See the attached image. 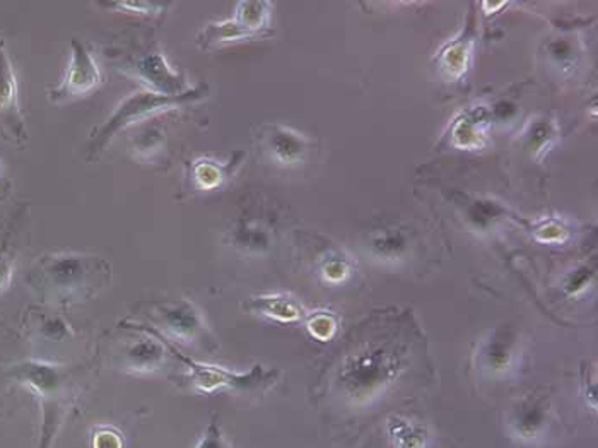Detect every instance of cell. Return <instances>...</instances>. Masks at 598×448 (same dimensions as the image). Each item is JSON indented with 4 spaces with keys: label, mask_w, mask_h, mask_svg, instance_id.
I'll use <instances>...</instances> for the list:
<instances>
[{
    "label": "cell",
    "mask_w": 598,
    "mask_h": 448,
    "mask_svg": "<svg viewBox=\"0 0 598 448\" xmlns=\"http://www.w3.org/2000/svg\"><path fill=\"white\" fill-rule=\"evenodd\" d=\"M409 353L408 340L399 332L359 344L337 373V390L351 406H368L401 377Z\"/></svg>",
    "instance_id": "1"
},
{
    "label": "cell",
    "mask_w": 598,
    "mask_h": 448,
    "mask_svg": "<svg viewBox=\"0 0 598 448\" xmlns=\"http://www.w3.org/2000/svg\"><path fill=\"white\" fill-rule=\"evenodd\" d=\"M9 377L37 396L42 409L38 448H52L78 396V369L43 360H23L11 366Z\"/></svg>",
    "instance_id": "2"
},
{
    "label": "cell",
    "mask_w": 598,
    "mask_h": 448,
    "mask_svg": "<svg viewBox=\"0 0 598 448\" xmlns=\"http://www.w3.org/2000/svg\"><path fill=\"white\" fill-rule=\"evenodd\" d=\"M122 325H128V329L134 331L146 332L154 335L157 340L165 344L169 354H173L178 362L187 366L188 381L195 390L203 394H213L217 390H233L236 394H245V396H262L267 390L281 378V369L267 368L264 365L251 366L248 372L238 373L231 369L223 368V366L210 365V363L195 362L188 358L187 354L182 353L168 337L157 331V329L147 327V325L135 324V322H124Z\"/></svg>",
    "instance_id": "3"
},
{
    "label": "cell",
    "mask_w": 598,
    "mask_h": 448,
    "mask_svg": "<svg viewBox=\"0 0 598 448\" xmlns=\"http://www.w3.org/2000/svg\"><path fill=\"white\" fill-rule=\"evenodd\" d=\"M34 284L56 300H81L102 290L110 279V265L100 257L52 253L33 271Z\"/></svg>",
    "instance_id": "4"
},
{
    "label": "cell",
    "mask_w": 598,
    "mask_h": 448,
    "mask_svg": "<svg viewBox=\"0 0 598 448\" xmlns=\"http://www.w3.org/2000/svg\"><path fill=\"white\" fill-rule=\"evenodd\" d=\"M206 95L207 86L194 87V90H188L187 93L178 96L157 95V93L150 90L135 91L127 98L122 100L115 112L110 115L109 121L97 128V133L94 134L93 143L90 146L91 155L105 149L116 134L122 133L124 128L131 127L132 124L146 121V118L162 114V112L198 102Z\"/></svg>",
    "instance_id": "5"
},
{
    "label": "cell",
    "mask_w": 598,
    "mask_h": 448,
    "mask_svg": "<svg viewBox=\"0 0 598 448\" xmlns=\"http://www.w3.org/2000/svg\"><path fill=\"white\" fill-rule=\"evenodd\" d=\"M102 81V71L93 53L81 40L74 39L71 42V61H69L68 71L62 81L50 90V102L59 105V103L83 98L87 93L96 90Z\"/></svg>",
    "instance_id": "6"
},
{
    "label": "cell",
    "mask_w": 598,
    "mask_h": 448,
    "mask_svg": "<svg viewBox=\"0 0 598 448\" xmlns=\"http://www.w3.org/2000/svg\"><path fill=\"white\" fill-rule=\"evenodd\" d=\"M0 133L18 144L28 140L27 122L19 103L18 77L2 37H0Z\"/></svg>",
    "instance_id": "7"
},
{
    "label": "cell",
    "mask_w": 598,
    "mask_h": 448,
    "mask_svg": "<svg viewBox=\"0 0 598 448\" xmlns=\"http://www.w3.org/2000/svg\"><path fill=\"white\" fill-rule=\"evenodd\" d=\"M159 324L166 334L190 344L210 343V332L203 312L190 300H176L159 306Z\"/></svg>",
    "instance_id": "8"
},
{
    "label": "cell",
    "mask_w": 598,
    "mask_h": 448,
    "mask_svg": "<svg viewBox=\"0 0 598 448\" xmlns=\"http://www.w3.org/2000/svg\"><path fill=\"white\" fill-rule=\"evenodd\" d=\"M549 428L550 404L546 396L525 397L509 410V435L522 444H537L546 437Z\"/></svg>",
    "instance_id": "9"
},
{
    "label": "cell",
    "mask_w": 598,
    "mask_h": 448,
    "mask_svg": "<svg viewBox=\"0 0 598 448\" xmlns=\"http://www.w3.org/2000/svg\"><path fill=\"white\" fill-rule=\"evenodd\" d=\"M132 74L157 95L178 96L187 93V77L175 71L162 52H147L132 65Z\"/></svg>",
    "instance_id": "10"
},
{
    "label": "cell",
    "mask_w": 598,
    "mask_h": 448,
    "mask_svg": "<svg viewBox=\"0 0 598 448\" xmlns=\"http://www.w3.org/2000/svg\"><path fill=\"white\" fill-rule=\"evenodd\" d=\"M264 149L269 153L274 162L281 165H296L303 162L308 152V143L301 134L285 125L270 124L262 128L260 134Z\"/></svg>",
    "instance_id": "11"
},
{
    "label": "cell",
    "mask_w": 598,
    "mask_h": 448,
    "mask_svg": "<svg viewBox=\"0 0 598 448\" xmlns=\"http://www.w3.org/2000/svg\"><path fill=\"white\" fill-rule=\"evenodd\" d=\"M477 356L484 372L491 375H505L515 366L518 344L512 332L499 329L491 334L489 340L484 341Z\"/></svg>",
    "instance_id": "12"
},
{
    "label": "cell",
    "mask_w": 598,
    "mask_h": 448,
    "mask_svg": "<svg viewBox=\"0 0 598 448\" xmlns=\"http://www.w3.org/2000/svg\"><path fill=\"white\" fill-rule=\"evenodd\" d=\"M244 309L254 315L266 316L270 321L282 322V324L301 321L305 315L301 303L291 294L286 293L260 294V296L250 298Z\"/></svg>",
    "instance_id": "13"
},
{
    "label": "cell",
    "mask_w": 598,
    "mask_h": 448,
    "mask_svg": "<svg viewBox=\"0 0 598 448\" xmlns=\"http://www.w3.org/2000/svg\"><path fill=\"white\" fill-rule=\"evenodd\" d=\"M143 334L144 337H138L124 351V366L128 372L153 373L165 366L168 356L165 344L154 335Z\"/></svg>",
    "instance_id": "14"
},
{
    "label": "cell",
    "mask_w": 598,
    "mask_h": 448,
    "mask_svg": "<svg viewBox=\"0 0 598 448\" xmlns=\"http://www.w3.org/2000/svg\"><path fill=\"white\" fill-rule=\"evenodd\" d=\"M386 434L393 448H430V428L401 415L386 418Z\"/></svg>",
    "instance_id": "15"
},
{
    "label": "cell",
    "mask_w": 598,
    "mask_h": 448,
    "mask_svg": "<svg viewBox=\"0 0 598 448\" xmlns=\"http://www.w3.org/2000/svg\"><path fill=\"white\" fill-rule=\"evenodd\" d=\"M269 2H241L236 9L235 21L245 28L251 37L266 30L269 23Z\"/></svg>",
    "instance_id": "16"
},
{
    "label": "cell",
    "mask_w": 598,
    "mask_h": 448,
    "mask_svg": "<svg viewBox=\"0 0 598 448\" xmlns=\"http://www.w3.org/2000/svg\"><path fill=\"white\" fill-rule=\"evenodd\" d=\"M231 243L244 252H266L270 247V235L262 228L254 227V225H241L233 231Z\"/></svg>",
    "instance_id": "17"
},
{
    "label": "cell",
    "mask_w": 598,
    "mask_h": 448,
    "mask_svg": "<svg viewBox=\"0 0 598 448\" xmlns=\"http://www.w3.org/2000/svg\"><path fill=\"white\" fill-rule=\"evenodd\" d=\"M228 166L219 165L213 159H198L192 166V177L204 190L216 189L217 185H221L223 180L228 177Z\"/></svg>",
    "instance_id": "18"
},
{
    "label": "cell",
    "mask_w": 598,
    "mask_h": 448,
    "mask_svg": "<svg viewBox=\"0 0 598 448\" xmlns=\"http://www.w3.org/2000/svg\"><path fill=\"white\" fill-rule=\"evenodd\" d=\"M37 332L42 340L49 343H64L74 337L71 325L59 315H45L37 324Z\"/></svg>",
    "instance_id": "19"
},
{
    "label": "cell",
    "mask_w": 598,
    "mask_h": 448,
    "mask_svg": "<svg viewBox=\"0 0 598 448\" xmlns=\"http://www.w3.org/2000/svg\"><path fill=\"white\" fill-rule=\"evenodd\" d=\"M307 327L315 340L327 343V341L332 340L337 332L336 315H332L330 312H323V310L311 313L308 316Z\"/></svg>",
    "instance_id": "20"
},
{
    "label": "cell",
    "mask_w": 598,
    "mask_h": 448,
    "mask_svg": "<svg viewBox=\"0 0 598 448\" xmlns=\"http://www.w3.org/2000/svg\"><path fill=\"white\" fill-rule=\"evenodd\" d=\"M195 448H233V445L223 431L217 418H213L207 428L204 429L203 437L198 438Z\"/></svg>",
    "instance_id": "21"
},
{
    "label": "cell",
    "mask_w": 598,
    "mask_h": 448,
    "mask_svg": "<svg viewBox=\"0 0 598 448\" xmlns=\"http://www.w3.org/2000/svg\"><path fill=\"white\" fill-rule=\"evenodd\" d=\"M91 448H124V437L113 426H96L91 437Z\"/></svg>",
    "instance_id": "22"
},
{
    "label": "cell",
    "mask_w": 598,
    "mask_h": 448,
    "mask_svg": "<svg viewBox=\"0 0 598 448\" xmlns=\"http://www.w3.org/2000/svg\"><path fill=\"white\" fill-rule=\"evenodd\" d=\"M322 275L326 278L327 283H342L349 275V264L339 257L327 260L322 268Z\"/></svg>",
    "instance_id": "23"
},
{
    "label": "cell",
    "mask_w": 598,
    "mask_h": 448,
    "mask_svg": "<svg viewBox=\"0 0 598 448\" xmlns=\"http://www.w3.org/2000/svg\"><path fill=\"white\" fill-rule=\"evenodd\" d=\"M163 133H159V128H150L146 131V134H141V136L135 139V152L143 153V155H151V153H156L162 146Z\"/></svg>",
    "instance_id": "24"
},
{
    "label": "cell",
    "mask_w": 598,
    "mask_h": 448,
    "mask_svg": "<svg viewBox=\"0 0 598 448\" xmlns=\"http://www.w3.org/2000/svg\"><path fill=\"white\" fill-rule=\"evenodd\" d=\"M591 275H594V272H591L590 269H578V271H576L575 274L569 275L568 281H566V293H568L569 296H576V294H580L581 291L587 290V286L591 281Z\"/></svg>",
    "instance_id": "25"
},
{
    "label": "cell",
    "mask_w": 598,
    "mask_h": 448,
    "mask_svg": "<svg viewBox=\"0 0 598 448\" xmlns=\"http://www.w3.org/2000/svg\"><path fill=\"white\" fill-rule=\"evenodd\" d=\"M115 6L120 9L137 12V14H156L168 4H159V2H120V4Z\"/></svg>",
    "instance_id": "26"
},
{
    "label": "cell",
    "mask_w": 598,
    "mask_h": 448,
    "mask_svg": "<svg viewBox=\"0 0 598 448\" xmlns=\"http://www.w3.org/2000/svg\"><path fill=\"white\" fill-rule=\"evenodd\" d=\"M12 272H14L12 260L4 253H0V293H4L11 284Z\"/></svg>",
    "instance_id": "27"
},
{
    "label": "cell",
    "mask_w": 598,
    "mask_h": 448,
    "mask_svg": "<svg viewBox=\"0 0 598 448\" xmlns=\"http://www.w3.org/2000/svg\"><path fill=\"white\" fill-rule=\"evenodd\" d=\"M2 174H4V165L0 162V177H2Z\"/></svg>",
    "instance_id": "28"
}]
</instances>
